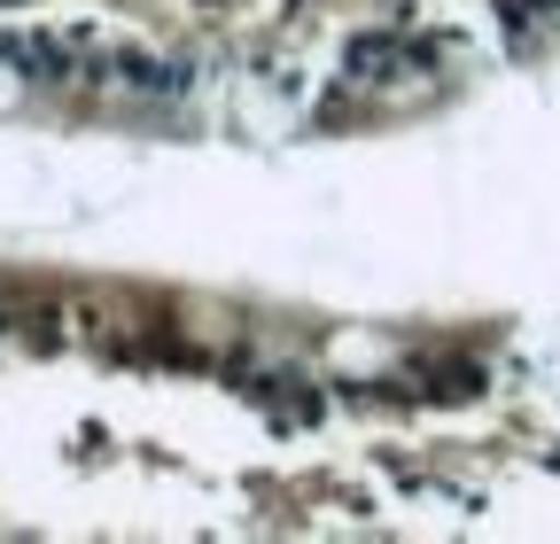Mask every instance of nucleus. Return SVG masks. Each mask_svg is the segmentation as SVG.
<instances>
[{
  "label": "nucleus",
  "instance_id": "nucleus-1",
  "mask_svg": "<svg viewBox=\"0 0 560 544\" xmlns=\"http://www.w3.org/2000/svg\"><path fill=\"white\" fill-rule=\"evenodd\" d=\"M389 62H397V39H389V32H366V39H350L342 79H350V86H374V79L389 71Z\"/></svg>",
  "mask_w": 560,
  "mask_h": 544
}]
</instances>
